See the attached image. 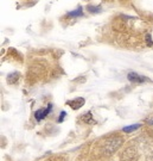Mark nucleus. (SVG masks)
Listing matches in <instances>:
<instances>
[{
  "mask_svg": "<svg viewBox=\"0 0 153 161\" xmlns=\"http://www.w3.org/2000/svg\"><path fill=\"white\" fill-rule=\"evenodd\" d=\"M120 144H121L120 137H109L102 143V152L107 155H110L119 148Z\"/></svg>",
  "mask_w": 153,
  "mask_h": 161,
  "instance_id": "obj_1",
  "label": "nucleus"
},
{
  "mask_svg": "<svg viewBox=\"0 0 153 161\" xmlns=\"http://www.w3.org/2000/svg\"><path fill=\"white\" fill-rule=\"evenodd\" d=\"M138 152L134 147H128L121 154V161H136Z\"/></svg>",
  "mask_w": 153,
  "mask_h": 161,
  "instance_id": "obj_2",
  "label": "nucleus"
},
{
  "mask_svg": "<svg viewBox=\"0 0 153 161\" xmlns=\"http://www.w3.org/2000/svg\"><path fill=\"white\" fill-rule=\"evenodd\" d=\"M127 78H128V80H130V82H135V84H141V82L148 81L147 78H145V76H142V75H139L138 73H135V72L128 73Z\"/></svg>",
  "mask_w": 153,
  "mask_h": 161,
  "instance_id": "obj_3",
  "label": "nucleus"
},
{
  "mask_svg": "<svg viewBox=\"0 0 153 161\" xmlns=\"http://www.w3.org/2000/svg\"><path fill=\"white\" fill-rule=\"evenodd\" d=\"M51 109H52V105L49 104L46 109H40V110H38V111H36V112H34V117H36V119H37L38 122L42 121V119H44L46 116H48V114L51 111Z\"/></svg>",
  "mask_w": 153,
  "mask_h": 161,
  "instance_id": "obj_4",
  "label": "nucleus"
},
{
  "mask_svg": "<svg viewBox=\"0 0 153 161\" xmlns=\"http://www.w3.org/2000/svg\"><path fill=\"white\" fill-rule=\"evenodd\" d=\"M67 105H69L71 109L77 110V109H79L81 106L84 105V99H83V98H75V99H73V100L67 102Z\"/></svg>",
  "mask_w": 153,
  "mask_h": 161,
  "instance_id": "obj_5",
  "label": "nucleus"
},
{
  "mask_svg": "<svg viewBox=\"0 0 153 161\" xmlns=\"http://www.w3.org/2000/svg\"><path fill=\"white\" fill-rule=\"evenodd\" d=\"M82 14H83V12H82V7H81V6H79L75 11H71L68 13L69 17H81Z\"/></svg>",
  "mask_w": 153,
  "mask_h": 161,
  "instance_id": "obj_6",
  "label": "nucleus"
},
{
  "mask_svg": "<svg viewBox=\"0 0 153 161\" xmlns=\"http://www.w3.org/2000/svg\"><path fill=\"white\" fill-rule=\"evenodd\" d=\"M139 127H140V124H133V125H130V127H125L124 129H122V131L127 132V134H130V132L136 130V129H138Z\"/></svg>",
  "mask_w": 153,
  "mask_h": 161,
  "instance_id": "obj_7",
  "label": "nucleus"
},
{
  "mask_svg": "<svg viewBox=\"0 0 153 161\" xmlns=\"http://www.w3.org/2000/svg\"><path fill=\"white\" fill-rule=\"evenodd\" d=\"M88 11H90V12H99V11H100V8H97V7H93V6H88Z\"/></svg>",
  "mask_w": 153,
  "mask_h": 161,
  "instance_id": "obj_8",
  "label": "nucleus"
},
{
  "mask_svg": "<svg viewBox=\"0 0 153 161\" xmlns=\"http://www.w3.org/2000/svg\"><path fill=\"white\" fill-rule=\"evenodd\" d=\"M146 161H153V150L151 153H148L147 158H146Z\"/></svg>",
  "mask_w": 153,
  "mask_h": 161,
  "instance_id": "obj_9",
  "label": "nucleus"
},
{
  "mask_svg": "<svg viewBox=\"0 0 153 161\" xmlns=\"http://www.w3.org/2000/svg\"><path fill=\"white\" fill-rule=\"evenodd\" d=\"M64 116H65V112L63 111V112H62V116H61V118H58V122H62L63 118H64Z\"/></svg>",
  "mask_w": 153,
  "mask_h": 161,
  "instance_id": "obj_10",
  "label": "nucleus"
},
{
  "mask_svg": "<svg viewBox=\"0 0 153 161\" xmlns=\"http://www.w3.org/2000/svg\"><path fill=\"white\" fill-rule=\"evenodd\" d=\"M45 161H51V160H45Z\"/></svg>",
  "mask_w": 153,
  "mask_h": 161,
  "instance_id": "obj_11",
  "label": "nucleus"
}]
</instances>
